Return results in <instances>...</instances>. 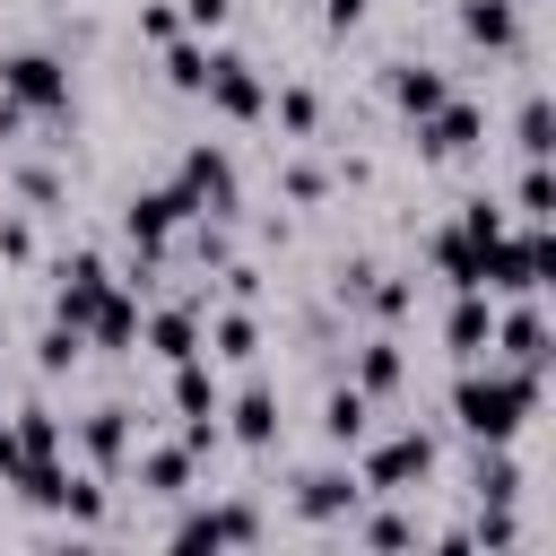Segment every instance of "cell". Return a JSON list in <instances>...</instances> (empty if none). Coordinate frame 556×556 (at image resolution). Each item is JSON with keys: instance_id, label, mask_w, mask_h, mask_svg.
Segmentation results:
<instances>
[{"instance_id": "obj_1", "label": "cell", "mask_w": 556, "mask_h": 556, "mask_svg": "<svg viewBox=\"0 0 556 556\" xmlns=\"http://www.w3.org/2000/svg\"><path fill=\"white\" fill-rule=\"evenodd\" d=\"M530 408H539V374L530 365H478L469 356V374L452 382V417H460L469 443H513L530 426Z\"/></svg>"}, {"instance_id": "obj_2", "label": "cell", "mask_w": 556, "mask_h": 556, "mask_svg": "<svg viewBox=\"0 0 556 556\" xmlns=\"http://www.w3.org/2000/svg\"><path fill=\"white\" fill-rule=\"evenodd\" d=\"M547 278H556V235H547V226H521V235L504 226V235L478 252V287H486V295H539Z\"/></svg>"}, {"instance_id": "obj_3", "label": "cell", "mask_w": 556, "mask_h": 556, "mask_svg": "<svg viewBox=\"0 0 556 556\" xmlns=\"http://www.w3.org/2000/svg\"><path fill=\"white\" fill-rule=\"evenodd\" d=\"M0 104L61 122V113H70V61H61V52H9V61H0Z\"/></svg>"}, {"instance_id": "obj_4", "label": "cell", "mask_w": 556, "mask_h": 556, "mask_svg": "<svg viewBox=\"0 0 556 556\" xmlns=\"http://www.w3.org/2000/svg\"><path fill=\"white\" fill-rule=\"evenodd\" d=\"M200 208H191V191L182 182H148V191H130V208H122V235L139 243V261H156L165 243H174V226H191Z\"/></svg>"}, {"instance_id": "obj_5", "label": "cell", "mask_w": 556, "mask_h": 556, "mask_svg": "<svg viewBox=\"0 0 556 556\" xmlns=\"http://www.w3.org/2000/svg\"><path fill=\"white\" fill-rule=\"evenodd\" d=\"M356 478H365V495H408L417 478H434V434H417V426H408V434L374 443Z\"/></svg>"}, {"instance_id": "obj_6", "label": "cell", "mask_w": 556, "mask_h": 556, "mask_svg": "<svg viewBox=\"0 0 556 556\" xmlns=\"http://www.w3.org/2000/svg\"><path fill=\"white\" fill-rule=\"evenodd\" d=\"M200 96H208L226 122H261V113H269V78H261L243 52H208V87H200Z\"/></svg>"}, {"instance_id": "obj_7", "label": "cell", "mask_w": 556, "mask_h": 556, "mask_svg": "<svg viewBox=\"0 0 556 556\" xmlns=\"http://www.w3.org/2000/svg\"><path fill=\"white\" fill-rule=\"evenodd\" d=\"M174 182L191 191V208H200V217H226V208L243 200V191H235V156H226L217 139H200V148H182V174H174Z\"/></svg>"}, {"instance_id": "obj_8", "label": "cell", "mask_w": 556, "mask_h": 556, "mask_svg": "<svg viewBox=\"0 0 556 556\" xmlns=\"http://www.w3.org/2000/svg\"><path fill=\"white\" fill-rule=\"evenodd\" d=\"M104 287H113V269H104L96 252H70V261H61V287H52V321H70V330L87 339V313L104 304Z\"/></svg>"}, {"instance_id": "obj_9", "label": "cell", "mask_w": 556, "mask_h": 556, "mask_svg": "<svg viewBox=\"0 0 556 556\" xmlns=\"http://www.w3.org/2000/svg\"><path fill=\"white\" fill-rule=\"evenodd\" d=\"M261 539V513L252 504H200L174 521V547H252Z\"/></svg>"}, {"instance_id": "obj_10", "label": "cell", "mask_w": 556, "mask_h": 556, "mask_svg": "<svg viewBox=\"0 0 556 556\" xmlns=\"http://www.w3.org/2000/svg\"><path fill=\"white\" fill-rule=\"evenodd\" d=\"M478 139H486V113H478V104H460V96H443V104L417 122V148H426L434 165H443V156H469Z\"/></svg>"}, {"instance_id": "obj_11", "label": "cell", "mask_w": 556, "mask_h": 556, "mask_svg": "<svg viewBox=\"0 0 556 556\" xmlns=\"http://www.w3.org/2000/svg\"><path fill=\"white\" fill-rule=\"evenodd\" d=\"M486 339H495V295H486V287H452V313H443V348L469 365V356H486Z\"/></svg>"}, {"instance_id": "obj_12", "label": "cell", "mask_w": 556, "mask_h": 556, "mask_svg": "<svg viewBox=\"0 0 556 556\" xmlns=\"http://www.w3.org/2000/svg\"><path fill=\"white\" fill-rule=\"evenodd\" d=\"M217 434H235L243 452H269V443H278V391H261V382L235 391V400L217 408Z\"/></svg>"}, {"instance_id": "obj_13", "label": "cell", "mask_w": 556, "mask_h": 556, "mask_svg": "<svg viewBox=\"0 0 556 556\" xmlns=\"http://www.w3.org/2000/svg\"><path fill=\"white\" fill-rule=\"evenodd\" d=\"M365 504V478L356 469H313V478H295V513L304 521H348Z\"/></svg>"}, {"instance_id": "obj_14", "label": "cell", "mask_w": 556, "mask_h": 556, "mask_svg": "<svg viewBox=\"0 0 556 556\" xmlns=\"http://www.w3.org/2000/svg\"><path fill=\"white\" fill-rule=\"evenodd\" d=\"M130 339H139V295H130V278H113V287H104V304L87 313V348L130 356Z\"/></svg>"}, {"instance_id": "obj_15", "label": "cell", "mask_w": 556, "mask_h": 556, "mask_svg": "<svg viewBox=\"0 0 556 556\" xmlns=\"http://www.w3.org/2000/svg\"><path fill=\"white\" fill-rule=\"evenodd\" d=\"M486 348H504V365H530V374H547V321H539V304L521 295L513 313H495V339Z\"/></svg>"}, {"instance_id": "obj_16", "label": "cell", "mask_w": 556, "mask_h": 556, "mask_svg": "<svg viewBox=\"0 0 556 556\" xmlns=\"http://www.w3.org/2000/svg\"><path fill=\"white\" fill-rule=\"evenodd\" d=\"M460 35H469L478 52H513V43H521V9H513V0H460Z\"/></svg>"}, {"instance_id": "obj_17", "label": "cell", "mask_w": 556, "mask_h": 556, "mask_svg": "<svg viewBox=\"0 0 556 556\" xmlns=\"http://www.w3.org/2000/svg\"><path fill=\"white\" fill-rule=\"evenodd\" d=\"M139 339L174 365V356H200V313L191 304H165V313H139Z\"/></svg>"}, {"instance_id": "obj_18", "label": "cell", "mask_w": 556, "mask_h": 556, "mask_svg": "<svg viewBox=\"0 0 556 556\" xmlns=\"http://www.w3.org/2000/svg\"><path fill=\"white\" fill-rule=\"evenodd\" d=\"M78 452H87V469H122L130 460V408H96L78 426Z\"/></svg>"}, {"instance_id": "obj_19", "label": "cell", "mask_w": 556, "mask_h": 556, "mask_svg": "<svg viewBox=\"0 0 556 556\" xmlns=\"http://www.w3.org/2000/svg\"><path fill=\"white\" fill-rule=\"evenodd\" d=\"M443 96H452V78H443V70H426V61H400V70H391V104H400L408 122H426Z\"/></svg>"}, {"instance_id": "obj_20", "label": "cell", "mask_w": 556, "mask_h": 556, "mask_svg": "<svg viewBox=\"0 0 556 556\" xmlns=\"http://www.w3.org/2000/svg\"><path fill=\"white\" fill-rule=\"evenodd\" d=\"M174 408H182V417H217V408H226V391H217V374H208V348H200V356H174Z\"/></svg>"}, {"instance_id": "obj_21", "label": "cell", "mask_w": 556, "mask_h": 556, "mask_svg": "<svg viewBox=\"0 0 556 556\" xmlns=\"http://www.w3.org/2000/svg\"><path fill=\"white\" fill-rule=\"evenodd\" d=\"M400 382H408L400 339H365V348H356V391H365V400H382V391H400Z\"/></svg>"}, {"instance_id": "obj_22", "label": "cell", "mask_w": 556, "mask_h": 556, "mask_svg": "<svg viewBox=\"0 0 556 556\" xmlns=\"http://www.w3.org/2000/svg\"><path fill=\"white\" fill-rule=\"evenodd\" d=\"M165 87L174 96H200L208 87V35H165Z\"/></svg>"}, {"instance_id": "obj_23", "label": "cell", "mask_w": 556, "mask_h": 556, "mask_svg": "<svg viewBox=\"0 0 556 556\" xmlns=\"http://www.w3.org/2000/svg\"><path fill=\"white\" fill-rule=\"evenodd\" d=\"M365 417H374V400H365V391H356V382H348V391H330V400H321V434H330V443H339V452H348V443H365Z\"/></svg>"}, {"instance_id": "obj_24", "label": "cell", "mask_w": 556, "mask_h": 556, "mask_svg": "<svg viewBox=\"0 0 556 556\" xmlns=\"http://www.w3.org/2000/svg\"><path fill=\"white\" fill-rule=\"evenodd\" d=\"M139 486H148V495H191V452H182V443L139 452Z\"/></svg>"}, {"instance_id": "obj_25", "label": "cell", "mask_w": 556, "mask_h": 556, "mask_svg": "<svg viewBox=\"0 0 556 556\" xmlns=\"http://www.w3.org/2000/svg\"><path fill=\"white\" fill-rule=\"evenodd\" d=\"M208 356L252 365V356H261V321H252V313H217V321H208Z\"/></svg>"}, {"instance_id": "obj_26", "label": "cell", "mask_w": 556, "mask_h": 556, "mask_svg": "<svg viewBox=\"0 0 556 556\" xmlns=\"http://www.w3.org/2000/svg\"><path fill=\"white\" fill-rule=\"evenodd\" d=\"M9 434H17V452H26V460H52V452H61V417H52L43 400H35V408H17V417H9Z\"/></svg>"}, {"instance_id": "obj_27", "label": "cell", "mask_w": 556, "mask_h": 556, "mask_svg": "<svg viewBox=\"0 0 556 556\" xmlns=\"http://www.w3.org/2000/svg\"><path fill=\"white\" fill-rule=\"evenodd\" d=\"M513 495H521L513 452H504V443H478V504H513Z\"/></svg>"}, {"instance_id": "obj_28", "label": "cell", "mask_w": 556, "mask_h": 556, "mask_svg": "<svg viewBox=\"0 0 556 556\" xmlns=\"http://www.w3.org/2000/svg\"><path fill=\"white\" fill-rule=\"evenodd\" d=\"M513 208H521L530 226H547V217H556V182H547V156H530V165H521V182H513Z\"/></svg>"}, {"instance_id": "obj_29", "label": "cell", "mask_w": 556, "mask_h": 556, "mask_svg": "<svg viewBox=\"0 0 556 556\" xmlns=\"http://www.w3.org/2000/svg\"><path fill=\"white\" fill-rule=\"evenodd\" d=\"M434 269H443V287H478V243L460 226H443L434 235Z\"/></svg>"}, {"instance_id": "obj_30", "label": "cell", "mask_w": 556, "mask_h": 556, "mask_svg": "<svg viewBox=\"0 0 556 556\" xmlns=\"http://www.w3.org/2000/svg\"><path fill=\"white\" fill-rule=\"evenodd\" d=\"M513 148H521V156H547V148H556V113H547V96H530V104L513 113Z\"/></svg>"}, {"instance_id": "obj_31", "label": "cell", "mask_w": 556, "mask_h": 556, "mask_svg": "<svg viewBox=\"0 0 556 556\" xmlns=\"http://www.w3.org/2000/svg\"><path fill=\"white\" fill-rule=\"evenodd\" d=\"M78 348H87V339H78L70 321H52V330L35 339V365H43V374H70V365H78Z\"/></svg>"}, {"instance_id": "obj_32", "label": "cell", "mask_w": 556, "mask_h": 556, "mask_svg": "<svg viewBox=\"0 0 556 556\" xmlns=\"http://www.w3.org/2000/svg\"><path fill=\"white\" fill-rule=\"evenodd\" d=\"M269 113H278L287 130H313V122H321V96H313V87H278V96H269Z\"/></svg>"}, {"instance_id": "obj_33", "label": "cell", "mask_w": 556, "mask_h": 556, "mask_svg": "<svg viewBox=\"0 0 556 556\" xmlns=\"http://www.w3.org/2000/svg\"><path fill=\"white\" fill-rule=\"evenodd\" d=\"M452 226H460V235H469V243L486 252V243L504 235V208H495V200H460V217H452Z\"/></svg>"}, {"instance_id": "obj_34", "label": "cell", "mask_w": 556, "mask_h": 556, "mask_svg": "<svg viewBox=\"0 0 556 556\" xmlns=\"http://www.w3.org/2000/svg\"><path fill=\"white\" fill-rule=\"evenodd\" d=\"M52 513H70V521H87V530H96V521H104V486H96V478H70Z\"/></svg>"}, {"instance_id": "obj_35", "label": "cell", "mask_w": 556, "mask_h": 556, "mask_svg": "<svg viewBox=\"0 0 556 556\" xmlns=\"http://www.w3.org/2000/svg\"><path fill=\"white\" fill-rule=\"evenodd\" d=\"M174 17H182V35H217L235 17V0H174Z\"/></svg>"}, {"instance_id": "obj_36", "label": "cell", "mask_w": 556, "mask_h": 556, "mask_svg": "<svg viewBox=\"0 0 556 556\" xmlns=\"http://www.w3.org/2000/svg\"><path fill=\"white\" fill-rule=\"evenodd\" d=\"M408 539H417V530H408L400 513H374V521H365V547H408Z\"/></svg>"}, {"instance_id": "obj_37", "label": "cell", "mask_w": 556, "mask_h": 556, "mask_svg": "<svg viewBox=\"0 0 556 556\" xmlns=\"http://www.w3.org/2000/svg\"><path fill=\"white\" fill-rule=\"evenodd\" d=\"M365 295H374V313H382V321H400V313H408V287H400V278H382V287H365Z\"/></svg>"}, {"instance_id": "obj_38", "label": "cell", "mask_w": 556, "mask_h": 556, "mask_svg": "<svg viewBox=\"0 0 556 556\" xmlns=\"http://www.w3.org/2000/svg\"><path fill=\"white\" fill-rule=\"evenodd\" d=\"M365 9H374V0H321V17H330V35H348V26H365Z\"/></svg>"}, {"instance_id": "obj_39", "label": "cell", "mask_w": 556, "mask_h": 556, "mask_svg": "<svg viewBox=\"0 0 556 556\" xmlns=\"http://www.w3.org/2000/svg\"><path fill=\"white\" fill-rule=\"evenodd\" d=\"M139 35H148V43H165V35H182V17H174V9H139Z\"/></svg>"}, {"instance_id": "obj_40", "label": "cell", "mask_w": 556, "mask_h": 556, "mask_svg": "<svg viewBox=\"0 0 556 556\" xmlns=\"http://www.w3.org/2000/svg\"><path fill=\"white\" fill-rule=\"evenodd\" d=\"M17 460H26V452H17V434L0 426V478H17Z\"/></svg>"}, {"instance_id": "obj_41", "label": "cell", "mask_w": 556, "mask_h": 556, "mask_svg": "<svg viewBox=\"0 0 556 556\" xmlns=\"http://www.w3.org/2000/svg\"><path fill=\"white\" fill-rule=\"evenodd\" d=\"M513 9H521V0H513Z\"/></svg>"}]
</instances>
